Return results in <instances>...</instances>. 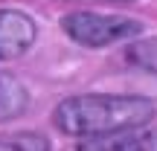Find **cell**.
<instances>
[{
	"mask_svg": "<svg viewBox=\"0 0 157 151\" xmlns=\"http://www.w3.org/2000/svg\"><path fill=\"white\" fill-rule=\"evenodd\" d=\"M157 105L148 96H122V93H84L70 96L52 113L58 131L70 137H113L125 131L151 125Z\"/></svg>",
	"mask_w": 157,
	"mask_h": 151,
	"instance_id": "obj_1",
	"label": "cell"
},
{
	"mask_svg": "<svg viewBox=\"0 0 157 151\" xmlns=\"http://www.w3.org/2000/svg\"><path fill=\"white\" fill-rule=\"evenodd\" d=\"M67 38L82 47H111L143 35V23L128 15H102V12H70L61 21Z\"/></svg>",
	"mask_w": 157,
	"mask_h": 151,
	"instance_id": "obj_2",
	"label": "cell"
},
{
	"mask_svg": "<svg viewBox=\"0 0 157 151\" xmlns=\"http://www.w3.org/2000/svg\"><path fill=\"white\" fill-rule=\"evenodd\" d=\"M38 38V26L26 12L0 9V61L23 55Z\"/></svg>",
	"mask_w": 157,
	"mask_h": 151,
	"instance_id": "obj_3",
	"label": "cell"
},
{
	"mask_svg": "<svg viewBox=\"0 0 157 151\" xmlns=\"http://www.w3.org/2000/svg\"><path fill=\"white\" fill-rule=\"evenodd\" d=\"M26 108H29V90L23 87V81L0 70V122H12V119L23 116Z\"/></svg>",
	"mask_w": 157,
	"mask_h": 151,
	"instance_id": "obj_4",
	"label": "cell"
},
{
	"mask_svg": "<svg viewBox=\"0 0 157 151\" xmlns=\"http://www.w3.org/2000/svg\"><path fill=\"white\" fill-rule=\"evenodd\" d=\"M108 140L111 151H157V125H143L125 134H113Z\"/></svg>",
	"mask_w": 157,
	"mask_h": 151,
	"instance_id": "obj_5",
	"label": "cell"
},
{
	"mask_svg": "<svg viewBox=\"0 0 157 151\" xmlns=\"http://www.w3.org/2000/svg\"><path fill=\"white\" fill-rule=\"evenodd\" d=\"M0 151H50V142L41 134L17 131V134H0Z\"/></svg>",
	"mask_w": 157,
	"mask_h": 151,
	"instance_id": "obj_6",
	"label": "cell"
},
{
	"mask_svg": "<svg viewBox=\"0 0 157 151\" xmlns=\"http://www.w3.org/2000/svg\"><path fill=\"white\" fill-rule=\"evenodd\" d=\"M105 3H134V0H105Z\"/></svg>",
	"mask_w": 157,
	"mask_h": 151,
	"instance_id": "obj_7",
	"label": "cell"
}]
</instances>
